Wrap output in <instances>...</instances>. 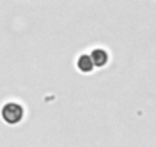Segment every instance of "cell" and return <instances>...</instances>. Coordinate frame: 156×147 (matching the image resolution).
Instances as JSON below:
<instances>
[{
  "label": "cell",
  "mask_w": 156,
  "mask_h": 147,
  "mask_svg": "<svg viewBox=\"0 0 156 147\" xmlns=\"http://www.w3.org/2000/svg\"><path fill=\"white\" fill-rule=\"evenodd\" d=\"M2 118L8 124H17L23 118V107L17 103H6L2 107Z\"/></svg>",
  "instance_id": "obj_1"
},
{
  "label": "cell",
  "mask_w": 156,
  "mask_h": 147,
  "mask_svg": "<svg viewBox=\"0 0 156 147\" xmlns=\"http://www.w3.org/2000/svg\"><path fill=\"white\" fill-rule=\"evenodd\" d=\"M90 58H92L94 66H104L107 63V60H109V55H107V52L104 49H95L92 52Z\"/></svg>",
  "instance_id": "obj_2"
},
{
  "label": "cell",
  "mask_w": 156,
  "mask_h": 147,
  "mask_svg": "<svg viewBox=\"0 0 156 147\" xmlns=\"http://www.w3.org/2000/svg\"><path fill=\"white\" fill-rule=\"evenodd\" d=\"M78 69H80L81 72H90L95 66L92 63V58L90 55H81L80 58H78V63H76Z\"/></svg>",
  "instance_id": "obj_3"
}]
</instances>
